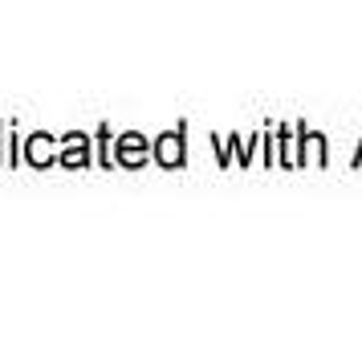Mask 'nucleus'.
I'll return each instance as SVG.
<instances>
[{
	"mask_svg": "<svg viewBox=\"0 0 362 350\" xmlns=\"http://www.w3.org/2000/svg\"><path fill=\"white\" fill-rule=\"evenodd\" d=\"M118 155H122V163H139V159H143V139H139V134H127L122 147H118Z\"/></svg>",
	"mask_w": 362,
	"mask_h": 350,
	"instance_id": "obj_1",
	"label": "nucleus"
},
{
	"mask_svg": "<svg viewBox=\"0 0 362 350\" xmlns=\"http://www.w3.org/2000/svg\"><path fill=\"white\" fill-rule=\"evenodd\" d=\"M159 159L180 163V139H175V134H167V143H159Z\"/></svg>",
	"mask_w": 362,
	"mask_h": 350,
	"instance_id": "obj_2",
	"label": "nucleus"
},
{
	"mask_svg": "<svg viewBox=\"0 0 362 350\" xmlns=\"http://www.w3.org/2000/svg\"><path fill=\"white\" fill-rule=\"evenodd\" d=\"M29 159L45 163V159H49V143H45V139H33V143H29Z\"/></svg>",
	"mask_w": 362,
	"mask_h": 350,
	"instance_id": "obj_3",
	"label": "nucleus"
}]
</instances>
